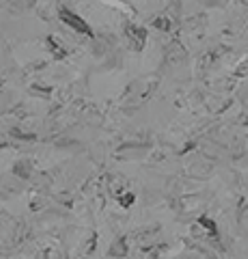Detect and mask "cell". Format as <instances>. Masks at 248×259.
Returning <instances> with one entry per match:
<instances>
[{
	"instance_id": "1",
	"label": "cell",
	"mask_w": 248,
	"mask_h": 259,
	"mask_svg": "<svg viewBox=\"0 0 248 259\" xmlns=\"http://www.w3.org/2000/svg\"><path fill=\"white\" fill-rule=\"evenodd\" d=\"M60 20L67 24V26H72L74 30H78V32H82V35H93V30L88 28V24L82 20L80 16H76L74 11H70V9H60Z\"/></svg>"
},
{
	"instance_id": "2",
	"label": "cell",
	"mask_w": 248,
	"mask_h": 259,
	"mask_svg": "<svg viewBox=\"0 0 248 259\" xmlns=\"http://www.w3.org/2000/svg\"><path fill=\"white\" fill-rule=\"evenodd\" d=\"M126 35L132 39V44H136V48H142L144 46V39H147V30L138 28V26H128Z\"/></svg>"
},
{
	"instance_id": "3",
	"label": "cell",
	"mask_w": 248,
	"mask_h": 259,
	"mask_svg": "<svg viewBox=\"0 0 248 259\" xmlns=\"http://www.w3.org/2000/svg\"><path fill=\"white\" fill-rule=\"evenodd\" d=\"M201 224H205V227H208V229L212 231V236H216V224H214V222H210L208 218H201Z\"/></svg>"
}]
</instances>
